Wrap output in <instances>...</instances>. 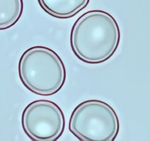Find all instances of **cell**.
<instances>
[{"label":"cell","instance_id":"obj_1","mask_svg":"<svg viewBox=\"0 0 150 141\" xmlns=\"http://www.w3.org/2000/svg\"><path fill=\"white\" fill-rule=\"evenodd\" d=\"M121 32L117 20L108 12L87 11L76 20L70 32V46L75 55L89 64H99L117 50Z\"/></svg>","mask_w":150,"mask_h":141},{"label":"cell","instance_id":"obj_2","mask_svg":"<svg viewBox=\"0 0 150 141\" xmlns=\"http://www.w3.org/2000/svg\"><path fill=\"white\" fill-rule=\"evenodd\" d=\"M18 70L22 84L38 95L56 94L66 80L63 60L56 51L42 46L26 49L19 60Z\"/></svg>","mask_w":150,"mask_h":141},{"label":"cell","instance_id":"obj_3","mask_svg":"<svg viewBox=\"0 0 150 141\" xmlns=\"http://www.w3.org/2000/svg\"><path fill=\"white\" fill-rule=\"evenodd\" d=\"M69 130L83 141H114L120 131V120L112 107L98 99L86 100L72 113Z\"/></svg>","mask_w":150,"mask_h":141},{"label":"cell","instance_id":"obj_4","mask_svg":"<svg viewBox=\"0 0 150 141\" xmlns=\"http://www.w3.org/2000/svg\"><path fill=\"white\" fill-rule=\"evenodd\" d=\"M21 124L23 132L32 140L55 141L64 132L65 118L55 102L36 100L23 110Z\"/></svg>","mask_w":150,"mask_h":141},{"label":"cell","instance_id":"obj_5","mask_svg":"<svg viewBox=\"0 0 150 141\" xmlns=\"http://www.w3.org/2000/svg\"><path fill=\"white\" fill-rule=\"evenodd\" d=\"M47 13L57 19H69L76 16L89 4V0H38Z\"/></svg>","mask_w":150,"mask_h":141},{"label":"cell","instance_id":"obj_6","mask_svg":"<svg viewBox=\"0 0 150 141\" xmlns=\"http://www.w3.org/2000/svg\"><path fill=\"white\" fill-rule=\"evenodd\" d=\"M23 10V0H0V30L14 26Z\"/></svg>","mask_w":150,"mask_h":141}]
</instances>
